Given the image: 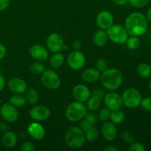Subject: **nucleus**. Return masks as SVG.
Wrapping results in <instances>:
<instances>
[{
    "mask_svg": "<svg viewBox=\"0 0 151 151\" xmlns=\"http://www.w3.org/2000/svg\"><path fill=\"white\" fill-rule=\"evenodd\" d=\"M148 27V22L145 16L140 12H134L127 17L125 27L128 34L134 36H142L146 33Z\"/></svg>",
    "mask_w": 151,
    "mask_h": 151,
    "instance_id": "obj_1",
    "label": "nucleus"
},
{
    "mask_svg": "<svg viewBox=\"0 0 151 151\" xmlns=\"http://www.w3.org/2000/svg\"><path fill=\"white\" fill-rule=\"evenodd\" d=\"M100 80L103 86L106 89L114 91L119 88L122 85L123 77L122 72L119 69L115 68H108L106 70L102 72Z\"/></svg>",
    "mask_w": 151,
    "mask_h": 151,
    "instance_id": "obj_2",
    "label": "nucleus"
},
{
    "mask_svg": "<svg viewBox=\"0 0 151 151\" xmlns=\"http://www.w3.org/2000/svg\"><path fill=\"white\" fill-rule=\"evenodd\" d=\"M85 134L81 128L71 127L66 131L65 134V142L68 147L72 149H78L86 142Z\"/></svg>",
    "mask_w": 151,
    "mask_h": 151,
    "instance_id": "obj_3",
    "label": "nucleus"
},
{
    "mask_svg": "<svg viewBox=\"0 0 151 151\" xmlns=\"http://www.w3.org/2000/svg\"><path fill=\"white\" fill-rule=\"evenodd\" d=\"M86 113V105L82 102L75 101L68 106L66 110V116L68 120L75 122L81 121Z\"/></svg>",
    "mask_w": 151,
    "mask_h": 151,
    "instance_id": "obj_4",
    "label": "nucleus"
},
{
    "mask_svg": "<svg viewBox=\"0 0 151 151\" xmlns=\"http://www.w3.org/2000/svg\"><path fill=\"white\" fill-rule=\"evenodd\" d=\"M109 39L118 44H125L128 38V31L126 28L121 24H113L106 29Z\"/></svg>",
    "mask_w": 151,
    "mask_h": 151,
    "instance_id": "obj_5",
    "label": "nucleus"
},
{
    "mask_svg": "<svg viewBox=\"0 0 151 151\" xmlns=\"http://www.w3.org/2000/svg\"><path fill=\"white\" fill-rule=\"evenodd\" d=\"M142 94L135 88H128L123 92L122 96V104L128 109H135L141 104Z\"/></svg>",
    "mask_w": 151,
    "mask_h": 151,
    "instance_id": "obj_6",
    "label": "nucleus"
},
{
    "mask_svg": "<svg viewBox=\"0 0 151 151\" xmlns=\"http://www.w3.org/2000/svg\"><path fill=\"white\" fill-rule=\"evenodd\" d=\"M41 81L43 85L50 89H56L60 85V79L57 72L52 69H45L41 74Z\"/></svg>",
    "mask_w": 151,
    "mask_h": 151,
    "instance_id": "obj_7",
    "label": "nucleus"
},
{
    "mask_svg": "<svg viewBox=\"0 0 151 151\" xmlns=\"http://www.w3.org/2000/svg\"><path fill=\"white\" fill-rule=\"evenodd\" d=\"M67 63L69 67L73 70H80L85 66V55L80 50H74L68 55Z\"/></svg>",
    "mask_w": 151,
    "mask_h": 151,
    "instance_id": "obj_8",
    "label": "nucleus"
},
{
    "mask_svg": "<svg viewBox=\"0 0 151 151\" xmlns=\"http://www.w3.org/2000/svg\"><path fill=\"white\" fill-rule=\"evenodd\" d=\"M0 115L5 122H14L19 117V112L13 105L6 103L0 108Z\"/></svg>",
    "mask_w": 151,
    "mask_h": 151,
    "instance_id": "obj_9",
    "label": "nucleus"
},
{
    "mask_svg": "<svg viewBox=\"0 0 151 151\" xmlns=\"http://www.w3.org/2000/svg\"><path fill=\"white\" fill-rule=\"evenodd\" d=\"M47 45L49 50L52 52H60L63 50L64 42L61 35L57 32H52L47 37Z\"/></svg>",
    "mask_w": 151,
    "mask_h": 151,
    "instance_id": "obj_10",
    "label": "nucleus"
},
{
    "mask_svg": "<svg viewBox=\"0 0 151 151\" xmlns=\"http://www.w3.org/2000/svg\"><path fill=\"white\" fill-rule=\"evenodd\" d=\"M104 103L106 108L111 111L120 109L122 106V96L116 92H109L105 94Z\"/></svg>",
    "mask_w": 151,
    "mask_h": 151,
    "instance_id": "obj_11",
    "label": "nucleus"
},
{
    "mask_svg": "<svg viewBox=\"0 0 151 151\" xmlns=\"http://www.w3.org/2000/svg\"><path fill=\"white\" fill-rule=\"evenodd\" d=\"M50 110L45 106H36L29 111V116L31 119L36 122L44 121L48 119L50 116Z\"/></svg>",
    "mask_w": 151,
    "mask_h": 151,
    "instance_id": "obj_12",
    "label": "nucleus"
},
{
    "mask_svg": "<svg viewBox=\"0 0 151 151\" xmlns=\"http://www.w3.org/2000/svg\"><path fill=\"white\" fill-rule=\"evenodd\" d=\"M97 24L100 29L106 30L114 24V16L110 11L103 10L100 12L96 18Z\"/></svg>",
    "mask_w": 151,
    "mask_h": 151,
    "instance_id": "obj_13",
    "label": "nucleus"
},
{
    "mask_svg": "<svg viewBox=\"0 0 151 151\" xmlns=\"http://www.w3.org/2000/svg\"><path fill=\"white\" fill-rule=\"evenodd\" d=\"M7 87L10 91L14 94H23L26 92L27 89V84L23 79L13 78L8 81Z\"/></svg>",
    "mask_w": 151,
    "mask_h": 151,
    "instance_id": "obj_14",
    "label": "nucleus"
},
{
    "mask_svg": "<svg viewBox=\"0 0 151 151\" xmlns=\"http://www.w3.org/2000/svg\"><path fill=\"white\" fill-rule=\"evenodd\" d=\"M72 94L76 101L84 103L91 96V91L84 84H78L74 87Z\"/></svg>",
    "mask_w": 151,
    "mask_h": 151,
    "instance_id": "obj_15",
    "label": "nucleus"
},
{
    "mask_svg": "<svg viewBox=\"0 0 151 151\" xmlns=\"http://www.w3.org/2000/svg\"><path fill=\"white\" fill-rule=\"evenodd\" d=\"M27 133L32 139L35 140L43 139L45 137L46 133L44 128L37 122H31L27 126Z\"/></svg>",
    "mask_w": 151,
    "mask_h": 151,
    "instance_id": "obj_16",
    "label": "nucleus"
},
{
    "mask_svg": "<svg viewBox=\"0 0 151 151\" xmlns=\"http://www.w3.org/2000/svg\"><path fill=\"white\" fill-rule=\"evenodd\" d=\"M29 54L31 57L38 61H44L48 58L49 52L47 49L40 44H34L29 48Z\"/></svg>",
    "mask_w": 151,
    "mask_h": 151,
    "instance_id": "obj_17",
    "label": "nucleus"
},
{
    "mask_svg": "<svg viewBox=\"0 0 151 151\" xmlns=\"http://www.w3.org/2000/svg\"><path fill=\"white\" fill-rule=\"evenodd\" d=\"M116 128L112 122H105L101 128L103 137L108 142H113L116 137Z\"/></svg>",
    "mask_w": 151,
    "mask_h": 151,
    "instance_id": "obj_18",
    "label": "nucleus"
},
{
    "mask_svg": "<svg viewBox=\"0 0 151 151\" xmlns=\"http://www.w3.org/2000/svg\"><path fill=\"white\" fill-rule=\"evenodd\" d=\"M17 136L12 131H5L1 137V144L5 148H13L17 144Z\"/></svg>",
    "mask_w": 151,
    "mask_h": 151,
    "instance_id": "obj_19",
    "label": "nucleus"
},
{
    "mask_svg": "<svg viewBox=\"0 0 151 151\" xmlns=\"http://www.w3.org/2000/svg\"><path fill=\"white\" fill-rule=\"evenodd\" d=\"M97 115L93 111L87 112L84 117L81 119V122H80V128L83 131H87L88 129L91 128V127H94L95 123L97 122Z\"/></svg>",
    "mask_w": 151,
    "mask_h": 151,
    "instance_id": "obj_20",
    "label": "nucleus"
},
{
    "mask_svg": "<svg viewBox=\"0 0 151 151\" xmlns=\"http://www.w3.org/2000/svg\"><path fill=\"white\" fill-rule=\"evenodd\" d=\"M100 78V72L96 68H88L83 71L82 74V79L88 83L97 82Z\"/></svg>",
    "mask_w": 151,
    "mask_h": 151,
    "instance_id": "obj_21",
    "label": "nucleus"
},
{
    "mask_svg": "<svg viewBox=\"0 0 151 151\" xmlns=\"http://www.w3.org/2000/svg\"><path fill=\"white\" fill-rule=\"evenodd\" d=\"M93 41L97 47H103L106 45L109 41V36L106 31L102 29L97 30L94 33Z\"/></svg>",
    "mask_w": 151,
    "mask_h": 151,
    "instance_id": "obj_22",
    "label": "nucleus"
},
{
    "mask_svg": "<svg viewBox=\"0 0 151 151\" xmlns=\"http://www.w3.org/2000/svg\"><path fill=\"white\" fill-rule=\"evenodd\" d=\"M64 62V56L60 52H55L50 59V64L54 69H58Z\"/></svg>",
    "mask_w": 151,
    "mask_h": 151,
    "instance_id": "obj_23",
    "label": "nucleus"
},
{
    "mask_svg": "<svg viewBox=\"0 0 151 151\" xmlns=\"http://www.w3.org/2000/svg\"><path fill=\"white\" fill-rule=\"evenodd\" d=\"M125 114L120 109L111 111L110 119L115 125H119V124L122 123L125 120Z\"/></svg>",
    "mask_w": 151,
    "mask_h": 151,
    "instance_id": "obj_24",
    "label": "nucleus"
},
{
    "mask_svg": "<svg viewBox=\"0 0 151 151\" xmlns=\"http://www.w3.org/2000/svg\"><path fill=\"white\" fill-rule=\"evenodd\" d=\"M86 102V109L89 111H97L100 108V104H101V100L92 95L90 96Z\"/></svg>",
    "mask_w": 151,
    "mask_h": 151,
    "instance_id": "obj_25",
    "label": "nucleus"
},
{
    "mask_svg": "<svg viewBox=\"0 0 151 151\" xmlns=\"http://www.w3.org/2000/svg\"><path fill=\"white\" fill-rule=\"evenodd\" d=\"M10 103L15 107H22L27 103L26 97L22 95V94H15L10 97Z\"/></svg>",
    "mask_w": 151,
    "mask_h": 151,
    "instance_id": "obj_26",
    "label": "nucleus"
},
{
    "mask_svg": "<svg viewBox=\"0 0 151 151\" xmlns=\"http://www.w3.org/2000/svg\"><path fill=\"white\" fill-rule=\"evenodd\" d=\"M139 75L143 78H147L151 75V66L147 63H142L137 66Z\"/></svg>",
    "mask_w": 151,
    "mask_h": 151,
    "instance_id": "obj_27",
    "label": "nucleus"
},
{
    "mask_svg": "<svg viewBox=\"0 0 151 151\" xmlns=\"http://www.w3.org/2000/svg\"><path fill=\"white\" fill-rule=\"evenodd\" d=\"M26 92L27 102L31 105L35 104L38 100V94L36 90L33 88H30L28 90L27 89Z\"/></svg>",
    "mask_w": 151,
    "mask_h": 151,
    "instance_id": "obj_28",
    "label": "nucleus"
},
{
    "mask_svg": "<svg viewBox=\"0 0 151 151\" xmlns=\"http://www.w3.org/2000/svg\"><path fill=\"white\" fill-rule=\"evenodd\" d=\"M85 137L86 140H87L88 142H90L96 141L97 139V138L99 137L98 130L96 128H94V127H91V128L86 131Z\"/></svg>",
    "mask_w": 151,
    "mask_h": 151,
    "instance_id": "obj_29",
    "label": "nucleus"
},
{
    "mask_svg": "<svg viewBox=\"0 0 151 151\" xmlns=\"http://www.w3.org/2000/svg\"><path fill=\"white\" fill-rule=\"evenodd\" d=\"M126 45L130 50H137L139 47L140 44V40L138 36H134V35H131V37H128V38L126 41Z\"/></svg>",
    "mask_w": 151,
    "mask_h": 151,
    "instance_id": "obj_30",
    "label": "nucleus"
},
{
    "mask_svg": "<svg viewBox=\"0 0 151 151\" xmlns=\"http://www.w3.org/2000/svg\"><path fill=\"white\" fill-rule=\"evenodd\" d=\"M44 70H45V67L42 63H40V61L35 62L30 66V71L34 75L42 74Z\"/></svg>",
    "mask_w": 151,
    "mask_h": 151,
    "instance_id": "obj_31",
    "label": "nucleus"
},
{
    "mask_svg": "<svg viewBox=\"0 0 151 151\" xmlns=\"http://www.w3.org/2000/svg\"><path fill=\"white\" fill-rule=\"evenodd\" d=\"M95 66L96 69H97L99 72H103L109 68V63H108V61L106 59L100 58L96 61Z\"/></svg>",
    "mask_w": 151,
    "mask_h": 151,
    "instance_id": "obj_32",
    "label": "nucleus"
},
{
    "mask_svg": "<svg viewBox=\"0 0 151 151\" xmlns=\"http://www.w3.org/2000/svg\"><path fill=\"white\" fill-rule=\"evenodd\" d=\"M110 115L111 110H109L108 108H105V109H102L99 111L98 118L102 122H106L109 119H110Z\"/></svg>",
    "mask_w": 151,
    "mask_h": 151,
    "instance_id": "obj_33",
    "label": "nucleus"
},
{
    "mask_svg": "<svg viewBox=\"0 0 151 151\" xmlns=\"http://www.w3.org/2000/svg\"><path fill=\"white\" fill-rule=\"evenodd\" d=\"M150 0H128V2L132 7L136 8H141L144 7L149 3Z\"/></svg>",
    "mask_w": 151,
    "mask_h": 151,
    "instance_id": "obj_34",
    "label": "nucleus"
},
{
    "mask_svg": "<svg viewBox=\"0 0 151 151\" xmlns=\"http://www.w3.org/2000/svg\"><path fill=\"white\" fill-rule=\"evenodd\" d=\"M140 106L144 110L147 111H151V97H146L142 99Z\"/></svg>",
    "mask_w": 151,
    "mask_h": 151,
    "instance_id": "obj_35",
    "label": "nucleus"
},
{
    "mask_svg": "<svg viewBox=\"0 0 151 151\" xmlns=\"http://www.w3.org/2000/svg\"><path fill=\"white\" fill-rule=\"evenodd\" d=\"M122 139H123L124 141L125 142L128 144H132L134 142L135 139V137H134V134L131 132V131H126L122 134Z\"/></svg>",
    "mask_w": 151,
    "mask_h": 151,
    "instance_id": "obj_36",
    "label": "nucleus"
},
{
    "mask_svg": "<svg viewBox=\"0 0 151 151\" xmlns=\"http://www.w3.org/2000/svg\"><path fill=\"white\" fill-rule=\"evenodd\" d=\"M130 151H145L146 148L142 143L133 142L129 148Z\"/></svg>",
    "mask_w": 151,
    "mask_h": 151,
    "instance_id": "obj_37",
    "label": "nucleus"
},
{
    "mask_svg": "<svg viewBox=\"0 0 151 151\" xmlns=\"http://www.w3.org/2000/svg\"><path fill=\"white\" fill-rule=\"evenodd\" d=\"M21 150L22 151H34L35 150V147L30 142H26L22 145Z\"/></svg>",
    "mask_w": 151,
    "mask_h": 151,
    "instance_id": "obj_38",
    "label": "nucleus"
},
{
    "mask_svg": "<svg viewBox=\"0 0 151 151\" xmlns=\"http://www.w3.org/2000/svg\"><path fill=\"white\" fill-rule=\"evenodd\" d=\"M91 95L94 96V97L102 100V99L104 98L105 92L103 89H101V88H96V89H94V91H92V93H91Z\"/></svg>",
    "mask_w": 151,
    "mask_h": 151,
    "instance_id": "obj_39",
    "label": "nucleus"
},
{
    "mask_svg": "<svg viewBox=\"0 0 151 151\" xmlns=\"http://www.w3.org/2000/svg\"><path fill=\"white\" fill-rule=\"evenodd\" d=\"M10 4V0H0V12L4 11L8 7Z\"/></svg>",
    "mask_w": 151,
    "mask_h": 151,
    "instance_id": "obj_40",
    "label": "nucleus"
},
{
    "mask_svg": "<svg viewBox=\"0 0 151 151\" xmlns=\"http://www.w3.org/2000/svg\"><path fill=\"white\" fill-rule=\"evenodd\" d=\"M6 54H7V50L5 47L1 43H0V60H2L5 57Z\"/></svg>",
    "mask_w": 151,
    "mask_h": 151,
    "instance_id": "obj_41",
    "label": "nucleus"
},
{
    "mask_svg": "<svg viewBox=\"0 0 151 151\" xmlns=\"http://www.w3.org/2000/svg\"><path fill=\"white\" fill-rule=\"evenodd\" d=\"M81 47H82V44L79 41H74L73 44H72V48L74 50H80Z\"/></svg>",
    "mask_w": 151,
    "mask_h": 151,
    "instance_id": "obj_42",
    "label": "nucleus"
},
{
    "mask_svg": "<svg viewBox=\"0 0 151 151\" xmlns=\"http://www.w3.org/2000/svg\"><path fill=\"white\" fill-rule=\"evenodd\" d=\"M112 1L118 6H124L128 3V0H112Z\"/></svg>",
    "mask_w": 151,
    "mask_h": 151,
    "instance_id": "obj_43",
    "label": "nucleus"
},
{
    "mask_svg": "<svg viewBox=\"0 0 151 151\" xmlns=\"http://www.w3.org/2000/svg\"><path fill=\"white\" fill-rule=\"evenodd\" d=\"M5 86V80L2 75L0 74V91H2Z\"/></svg>",
    "mask_w": 151,
    "mask_h": 151,
    "instance_id": "obj_44",
    "label": "nucleus"
},
{
    "mask_svg": "<svg viewBox=\"0 0 151 151\" xmlns=\"http://www.w3.org/2000/svg\"><path fill=\"white\" fill-rule=\"evenodd\" d=\"M103 150L104 151H118V149L112 145H108L103 148Z\"/></svg>",
    "mask_w": 151,
    "mask_h": 151,
    "instance_id": "obj_45",
    "label": "nucleus"
},
{
    "mask_svg": "<svg viewBox=\"0 0 151 151\" xmlns=\"http://www.w3.org/2000/svg\"><path fill=\"white\" fill-rule=\"evenodd\" d=\"M7 128H8V126L6 124V122H1L0 123V130L3 132H5V131H7Z\"/></svg>",
    "mask_w": 151,
    "mask_h": 151,
    "instance_id": "obj_46",
    "label": "nucleus"
},
{
    "mask_svg": "<svg viewBox=\"0 0 151 151\" xmlns=\"http://www.w3.org/2000/svg\"><path fill=\"white\" fill-rule=\"evenodd\" d=\"M145 17H146V19H147V22H150L151 23V7H149V8L147 9Z\"/></svg>",
    "mask_w": 151,
    "mask_h": 151,
    "instance_id": "obj_47",
    "label": "nucleus"
},
{
    "mask_svg": "<svg viewBox=\"0 0 151 151\" xmlns=\"http://www.w3.org/2000/svg\"><path fill=\"white\" fill-rule=\"evenodd\" d=\"M149 88H150V90L151 91V81H150V83H149Z\"/></svg>",
    "mask_w": 151,
    "mask_h": 151,
    "instance_id": "obj_48",
    "label": "nucleus"
},
{
    "mask_svg": "<svg viewBox=\"0 0 151 151\" xmlns=\"http://www.w3.org/2000/svg\"><path fill=\"white\" fill-rule=\"evenodd\" d=\"M1 97H0V106H1Z\"/></svg>",
    "mask_w": 151,
    "mask_h": 151,
    "instance_id": "obj_49",
    "label": "nucleus"
}]
</instances>
